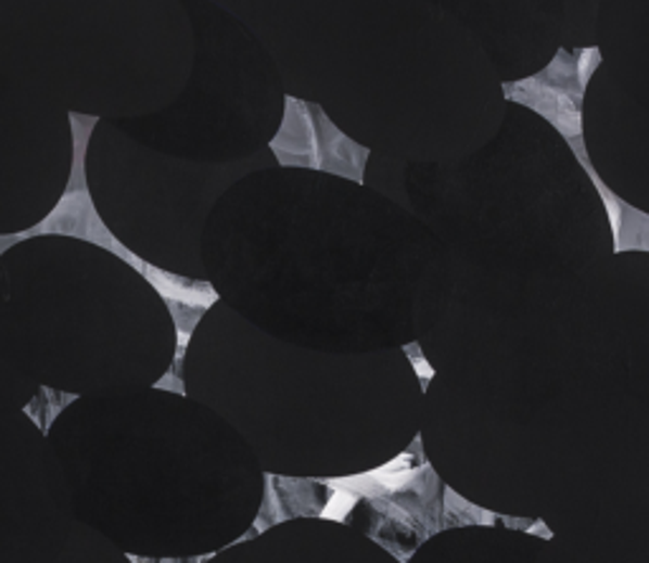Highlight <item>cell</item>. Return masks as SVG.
<instances>
[{
    "label": "cell",
    "mask_w": 649,
    "mask_h": 563,
    "mask_svg": "<svg viewBox=\"0 0 649 563\" xmlns=\"http://www.w3.org/2000/svg\"><path fill=\"white\" fill-rule=\"evenodd\" d=\"M271 150L282 165L335 172L356 183H364L366 161L371 155V150L356 145L338 130L320 104L297 97H284V123L271 140Z\"/></svg>",
    "instance_id": "obj_2"
},
{
    "label": "cell",
    "mask_w": 649,
    "mask_h": 563,
    "mask_svg": "<svg viewBox=\"0 0 649 563\" xmlns=\"http://www.w3.org/2000/svg\"><path fill=\"white\" fill-rule=\"evenodd\" d=\"M601 62V51L596 47L558 49L543 72L527 79L505 81L502 94L508 102L523 104L540 115L565 140L584 132V94Z\"/></svg>",
    "instance_id": "obj_1"
}]
</instances>
